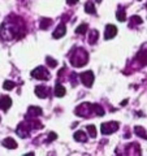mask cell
<instances>
[{
	"instance_id": "ffe728a7",
	"label": "cell",
	"mask_w": 147,
	"mask_h": 156,
	"mask_svg": "<svg viewBox=\"0 0 147 156\" xmlns=\"http://www.w3.org/2000/svg\"><path fill=\"white\" fill-rule=\"evenodd\" d=\"M98 37H99V33H98V30H91L90 31V37H89L90 44H94V43L98 41Z\"/></svg>"
},
{
	"instance_id": "cb8c5ba5",
	"label": "cell",
	"mask_w": 147,
	"mask_h": 156,
	"mask_svg": "<svg viewBox=\"0 0 147 156\" xmlns=\"http://www.w3.org/2000/svg\"><path fill=\"white\" fill-rule=\"evenodd\" d=\"M92 108H94V113H95L96 116L100 117V116L104 115V109H103L99 104H92Z\"/></svg>"
},
{
	"instance_id": "277c9868",
	"label": "cell",
	"mask_w": 147,
	"mask_h": 156,
	"mask_svg": "<svg viewBox=\"0 0 147 156\" xmlns=\"http://www.w3.org/2000/svg\"><path fill=\"white\" fill-rule=\"evenodd\" d=\"M31 77L37 78V80H41V81H48L51 78V74L45 66H38L31 72Z\"/></svg>"
},
{
	"instance_id": "603a6c76",
	"label": "cell",
	"mask_w": 147,
	"mask_h": 156,
	"mask_svg": "<svg viewBox=\"0 0 147 156\" xmlns=\"http://www.w3.org/2000/svg\"><path fill=\"white\" fill-rule=\"evenodd\" d=\"M130 27H133V26H135V25H141L142 23V18L139 17V16H131L130 17Z\"/></svg>"
},
{
	"instance_id": "e0dca14e",
	"label": "cell",
	"mask_w": 147,
	"mask_h": 156,
	"mask_svg": "<svg viewBox=\"0 0 147 156\" xmlns=\"http://www.w3.org/2000/svg\"><path fill=\"white\" fill-rule=\"evenodd\" d=\"M85 12H87L89 14H94L95 13V4L92 2H87L85 4Z\"/></svg>"
},
{
	"instance_id": "52a82bcc",
	"label": "cell",
	"mask_w": 147,
	"mask_h": 156,
	"mask_svg": "<svg viewBox=\"0 0 147 156\" xmlns=\"http://www.w3.org/2000/svg\"><path fill=\"white\" fill-rule=\"evenodd\" d=\"M30 130H31V128H30V125H29L27 121H26V122H21L18 125L16 133L21 136V138H27L29 134H30Z\"/></svg>"
},
{
	"instance_id": "5bb4252c",
	"label": "cell",
	"mask_w": 147,
	"mask_h": 156,
	"mask_svg": "<svg viewBox=\"0 0 147 156\" xmlns=\"http://www.w3.org/2000/svg\"><path fill=\"white\" fill-rule=\"evenodd\" d=\"M65 92H66V90H65V87L63 86V85L57 83V85L55 86V95H56L57 98H63V96L65 95Z\"/></svg>"
},
{
	"instance_id": "30bf717a",
	"label": "cell",
	"mask_w": 147,
	"mask_h": 156,
	"mask_svg": "<svg viewBox=\"0 0 147 156\" xmlns=\"http://www.w3.org/2000/svg\"><path fill=\"white\" fill-rule=\"evenodd\" d=\"M35 95L41 99H46V98L50 95V89L46 86H37L35 87Z\"/></svg>"
},
{
	"instance_id": "7a4b0ae2",
	"label": "cell",
	"mask_w": 147,
	"mask_h": 156,
	"mask_svg": "<svg viewBox=\"0 0 147 156\" xmlns=\"http://www.w3.org/2000/svg\"><path fill=\"white\" fill-rule=\"evenodd\" d=\"M89 61V53L86 52L85 48L77 47L70 55V64L74 68H81L86 65V62Z\"/></svg>"
},
{
	"instance_id": "44dd1931",
	"label": "cell",
	"mask_w": 147,
	"mask_h": 156,
	"mask_svg": "<svg viewBox=\"0 0 147 156\" xmlns=\"http://www.w3.org/2000/svg\"><path fill=\"white\" fill-rule=\"evenodd\" d=\"M87 29H89L87 23H81V25L76 29V34H78V35H82V34H85L87 31Z\"/></svg>"
},
{
	"instance_id": "2e32d148",
	"label": "cell",
	"mask_w": 147,
	"mask_h": 156,
	"mask_svg": "<svg viewBox=\"0 0 147 156\" xmlns=\"http://www.w3.org/2000/svg\"><path fill=\"white\" fill-rule=\"evenodd\" d=\"M74 139L77 142H86L87 138H86L85 131H77V133H74Z\"/></svg>"
},
{
	"instance_id": "f1b7e54d",
	"label": "cell",
	"mask_w": 147,
	"mask_h": 156,
	"mask_svg": "<svg viewBox=\"0 0 147 156\" xmlns=\"http://www.w3.org/2000/svg\"><path fill=\"white\" fill-rule=\"evenodd\" d=\"M66 3H68V5H74V4L78 3V0H66Z\"/></svg>"
},
{
	"instance_id": "9a60e30c",
	"label": "cell",
	"mask_w": 147,
	"mask_h": 156,
	"mask_svg": "<svg viewBox=\"0 0 147 156\" xmlns=\"http://www.w3.org/2000/svg\"><path fill=\"white\" fill-rule=\"evenodd\" d=\"M51 25H52V20L51 18H42L41 20V29L42 30H47Z\"/></svg>"
},
{
	"instance_id": "4fadbf2b",
	"label": "cell",
	"mask_w": 147,
	"mask_h": 156,
	"mask_svg": "<svg viewBox=\"0 0 147 156\" xmlns=\"http://www.w3.org/2000/svg\"><path fill=\"white\" fill-rule=\"evenodd\" d=\"M2 144H3L5 148H8V150H14V148H17V142H16L14 139H12V138H5V139H3Z\"/></svg>"
},
{
	"instance_id": "8fae6325",
	"label": "cell",
	"mask_w": 147,
	"mask_h": 156,
	"mask_svg": "<svg viewBox=\"0 0 147 156\" xmlns=\"http://www.w3.org/2000/svg\"><path fill=\"white\" fill-rule=\"evenodd\" d=\"M12 107V99L8 95H4L0 98V108L3 111H8Z\"/></svg>"
},
{
	"instance_id": "5b68a950",
	"label": "cell",
	"mask_w": 147,
	"mask_h": 156,
	"mask_svg": "<svg viewBox=\"0 0 147 156\" xmlns=\"http://www.w3.org/2000/svg\"><path fill=\"white\" fill-rule=\"evenodd\" d=\"M117 129H119V122H116V121H109V122H104V124H102V126H100L102 134H104V135H108V134L115 133Z\"/></svg>"
},
{
	"instance_id": "3957f363",
	"label": "cell",
	"mask_w": 147,
	"mask_h": 156,
	"mask_svg": "<svg viewBox=\"0 0 147 156\" xmlns=\"http://www.w3.org/2000/svg\"><path fill=\"white\" fill-rule=\"evenodd\" d=\"M74 113L81 117H91V115L94 113V108L90 103H82L74 109Z\"/></svg>"
},
{
	"instance_id": "ba28073f",
	"label": "cell",
	"mask_w": 147,
	"mask_h": 156,
	"mask_svg": "<svg viewBox=\"0 0 147 156\" xmlns=\"http://www.w3.org/2000/svg\"><path fill=\"white\" fill-rule=\"evenodd\" d=\"M117 34V27L115 25H107L106 26V30H104V39H112L115 38Z\"/></svg>"
},
{
	"instance_id": "f546056e",
	"label": "cell",
	"mask_w": 147,
	"mask_h": 156,
	"mask_svg": "<svg viewBox=\"0 0 147 156\" xmlns=\"http://www.w3.org/2000/svg\"><path fill=\"white\" fill-rule=\"evenodd\" d=\"M137 2H139V0H137Z\"/></svg>"
},
{
	"instance_id": "83f0119b",
	"label": "cell",
	"mask_w": 147,
	"mask_h": 156,
	"mask_svg": "<svg viewBox=\"0 0 147 156\" xmlns=\"http://www.w3.org/2000/svg\"><path fill=\"white\" fill-rule=\"evenodd\" d=\"M56 138H57V134H56V133H52V131H51V133H50V134H48L47 142H52V140H55Z\"/></svg>"
},
{
	"instance_id": "7402d4cb",
	"label": "cell",
	"mask_w": 147,
	"mask_h": 156,
	"mask_svg": "<svg viewBox=\"0 0 147 156\" xmlns=\"http://www.w3.org/2000/svg\"><path fill=\"white\" fill-rule=\"evenodd\" d=\"M137 58L142 62V65L143 64H146L147 62V51H141L138 55H137Z\"/></svg>"
},
{
	"instance_id": "ac0fdd59",
	"label": "cell",
	"mask_w": 147,
	"mask_h": 156,
	"mask_svg": "<svg viewBox=\"0 0 147 156\" xmlns=\"http://www.w3.org/2000/svg\"><path fill=\"white\" fill-rule=\"evenodd\" d=\"M116 18L119 20L120 22H124L125 20H126V12L122 8H119V11L116 12Z\"/></svg>"
},
{
	"instance_id": "4316f807",
	"label": "cell",
	"mask_w": 147,
	"mask_h": 156,
	"mask_svg": "<svg viewBox=\"0 0 147 156\" xmlns=\"http://www.w3.org/2000/svg\"><path fill=\"white\" fill-rule=\"evenodd\" d=\"M86 129H87L89 134L92 136V138H95V136H96V128H95V126L94 125H87Z\"/></svg>"
},
{
	"instance_id": "4dcf8cb0",
	"label": "cell",
	"mask_w": 147,
	"mask_h": 156,
	"mask_svg": "<svg viewBox=\"0 0 147 156\" xmlns=\"http://www.w3.org/2000/svg\"><path fill=\"white\" fill-rule=\"evenodd\" d=\"M146 7H147V4H146Z\"/></svg>"
},
{
	"instance_id": "9c48e42d",
	"label": "cell",
	"mask_w": 147,
	"mask_h": 156,
	"mask_svg": "<svg viewBox=\"0 0 147 156\" xmlns=\"http://www.w3.org/2000/svg\"><path fill=\"white\" fill-rule=\"evenodd\" d=\"M43 113V111L41 107H37V105H31L27 109V117H31V119H37Z\"/></svg>"
},
{
	"instance_id": "d4e9b609",
	"label": "cell",
	"mask_w": 147,
	"mask_h": 156,
	"mask_svg": "<svg viewBox=\"0 0 147 156\" xmlns=\"http://www.w3.org/2000/svg\"><path fill=\"white\" fill-rule=\"evenodd\" d=\"M14 86H16V83H14L13 81H5L3 85V89L4 90H12V89H14Z\"/></svg>"
},
{
	"instance_id": "d6986e66",
	"label": "cell",
	"mask_w": 147,
	"mask_h": 156,
	"mask_svg": "<svg viewBox=\"0 0 147 156\" xmlns=\"http://www.w3.org/2000/svg\"><path fill=\"white\" fill-rule=\"evenodd\" d=\"M134 131H135V134H137V135L141 136V138L147 139V133H146V130L142 128V126H135V128H134Z\"/></svg>"
},
{
	"instance_id": "484cf974",
	"label": "cell",
	"mask_w": 147,
	"mask_h": 156,
	"mask_svg": "<svg viewBox=\"0 0 147 156\" xmlns=\"http://www.w3.org/2000/svg\"><path fill=\"white\" fill-rule=\"evenodd\" d=\"M46 62H47V65L50 66V68H56V66H57V61L53 60V58L50 57V56L46 57Z\"/></svg>"
},
{
	"instance_id": "8992f818",
	"label": "cell",
	"mask_w": 147,
	"mask_h": 156,
	"mask_svg": "<svg viewBox=\"0 0 147 156\" xmlns=\"http://www.w3.org/2000/svg\"><path fill=\"white\" fill-rule=\"evenodd\" d=\"M94 73H92L91 70H87V72H83L80 74V80L83 85H85L86 87H91L92 86V82H94Z\"/></svg>"
},
{
	"instance_id": "7c38bea8",
	"label": "cell",
	"mask_w": 147,
	"mask_h": 156,
	"mask_svg": "<svg viewBox=\"0 0 147 156\" xmlns=\"http://www.w3.org/2000/svg\"><path fill=\"white\" fill-rule=\"evenodd\" d=\"M65 33H66V27H65V25H64V23H60V25L56 27V30L53 31L52 37L55 38V39H60L61 37H64V35H65Z\"/></svg>"
},
{
	"instance_id": "6da1fadb",
	"label": "cell",
	"mask_w": 147,
	"mask_h": 156,
	"mask_svg": "<svg viewBox=\"0 0 147 156\" xmlns=\"http://www.w3.org/2000/svg\"><path fill=\"white\" fill-rule=\"evenodd\" d=\"M25 35V25L21 18H12L9 17L2 23L0 26V38L5 42L12 39H21Z\"/></svg>"
}]
</instances>
